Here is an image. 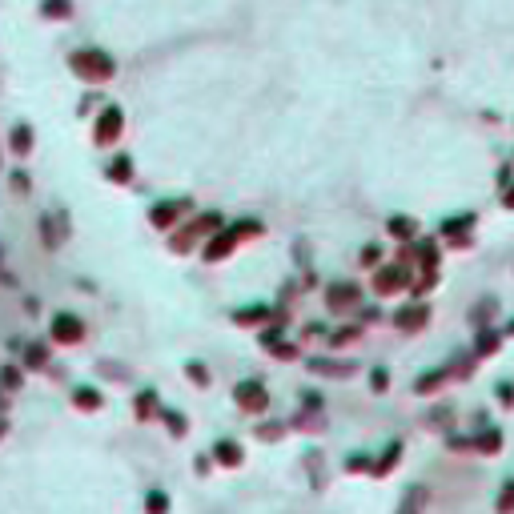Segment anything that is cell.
Masks as SVG:
<instances>
[{
	"label": "cell",
	"mask_w": 514,
	"mask_h": 514,
	"mask_svg": "<svg viewBox=\"0 0 514 514\" xmlns=\"http://www.w3.org/2000/svg\"><path fill=\"white\" fill-rule=\"evenodd\" d=\"M69 65H72V72L81 76V81H93V85H101V81H109L113 72H117V65H113V56L109 52H101V48H76L69 56Z\"/></svg>",
	"instance_id": "6da1fadb"
},
{
	"label": "cell",
	"mask_w": 514,
	"mask_h": 514,
	"mask_svg": "<svg viewBox=\"0 0 514 514\" xmlns=\"http://www.w3.org/2000/svg\"><path fill=\"white\" fill-rule=\"evenodd\" d=\"M121 125H125V113H121L117 105L101 109V117L93 121V141L96 145H113V141L121 137Z\"/></svg>",
	"instance_id": "7a4b0ae2"
},
{
	"label": "cell",
	"mask_w": 514,
	"mask_h": 514,
	"mask_svg": "<svg viewBox=\"0 0 514 514\" xmlns=\"http://www.w3.org/2000/svg\"><path fill=\"white\" fill-rule=\"evenodd\" d=\"M217 229H221V217H217V213H205V217H197V221L185 229V237H177V241H173V249H189L193 241H201V237L217 234Z\"/></svg>",
	"instance_id": "3957f363"
},
{
	"label": "cell",
	"mask_w": 514,
	"mask_h": 514,
	"mask_svg": "<svg viewBox=\"0 0 514 514\" xmlns=\"http://www.w3.org/2000/svg\"><path fill=\"white\" fill-rule=\"evenodd\" d=\"M185 209H189V201H185V197H177V201L153 205V209H149V221H153L157 229H169V225H173V217H177V213H185Z\"/></svg>",
	"instance_id": "277c9868"
},
{
	"label": "cell",
	"mask_w": 514,
	"mask_h": 514,
	"mask_svg": "<svg viewBox=\"0 0 514 514\" xmlns=\"http://www.w3.org/2000/svg\"><path fill=\"white\" fill-rule=\"evenodd\" d=\"M52 338H56V342H81V338H85V326H81L72 313H56V322H52Z\"/></svg>",
	"instance_id": "5b68a950"
},
{
	"label": "cell",
	"mask_w": 514,
	"mask_h": 514,
	"mask_svg": "<svg viewBox=\"0 0 514 514\" xmlns=\"http://www.w3.org/2000/svg\"><path fill=\"white\" fill-rule=\"evenodd\" d=\"M237 406H241V410H265V390H261V386H254V382H241V386H237Z\"/></svg>",
	"instance_id": "8992f818"
},
{
	"label": "cell",
	"mask_w": 514,
	"mask_h": 514,
	"mask_svg": "<svg viewBox=\"0 0 514 514\" xmlns=\"http://www.w3.org/2000/svg\"><path fill=\"white\" fill-rule=\"evenodd\" d=\"M234 241H237L234 229H229V234H225V229H217V234H213V241L205 245V261H221V257H229Z\"/></svg>",
	"instance_id": "52a82bcc"
},
{
	"label": "cell",
	"mask_w": 514,
	"mask_h": 514,
	"mask_svg": "<svg viewBox=\"0 0 514 514\" xmlns=\"http://www.w3.org/2000/svg\"><path fill=\"white\" fill-rule=\"evenodd\" d=\"M28 149H32V133H28V125H17V129H12V153L24 157Z\"/></svg>",
	"instance_id": "ba28073f"
},
{
	"label": "cell",
	"mask_w": 514,
	"mask_h": 514,
	"mask_svg": "<svg viewBox=\"0 0 514 514\" xmlns=\"http://www.w3.org/2000/svg\"><path fill=\"white\" fill-rule=\"evenodd\" d=\"M358 302V289H350V285H333V294H329V305L333 309H342V305Z\"/></svg>",
	"instance_id": "9c48e42d"
},
{
	"label": "cell",
	"mask_w": 514,
	"mask_h": 514,
	"mask_svg": "<svg viewBox=\"0 0 514 514\" xmlns=\"http://www.w3.org/2000/svg\"><path fill=\"white\" fill-rule=\"evenodd\" d=\"M41 12H45L48 21H61V17H69L72 8H69V0H45V4H41Z\"/></svg>",
	"instance_id": "30bf717a"
},
{
	"label": "cell",
	"mask_w": 514,
	"mask_h": 514,
	"mask_svg": "<svg viewBox=\"0 0 514 514\" xmlns=\"http://www.w3.org/2000/svg\"><path fill=\"white\" fill-rule=\"evenodd\" d=\"M109 177H113V181H129V177H133V161H129V157H117V161L109 165Z\"/></svg>",
	"instance_id": "8fae6325"
},
{
	"label": "cell",
	"mask_w": 514,
	"mask_h": 514,
	"mask_svg": "<svg viewBox=\"0 0 514 514\" xmlns=\"http://www.w3.org/2000/svg\"><path fill=\"white\" fill-rule=\"evenodd\" d=\"M213 450H217V458H221V462H229V466H237V462H241V454H237V442H217Z\"/></svg>",
	"instance_id": "7c38bea8"
},
{
	"label": "cell",
	"mask_w": 514,
	"mask_h": 514,
	"mask_svg": "<svg viewBox=\"0 0 514 514\" xmlns=\"http://www.w3.org/2000/svg\"><path fill=\"white\" fill-rule=\"evenodd\" d=\"M145 506H149V514H165V511H169V498L153 491V494H149V502H145Z\"/></svg>",
	"instance_id": "4fadbf2b"
},
{
	"label": "cell",
	"mask_w": 514,
	"mask_h": 514,
	"mask_svg": "<svg viewBox=\"0 0 514 514\" xmlns=\"http://www.w3.org/2000/svg\"><path fill=\"white\" fill-rule=\"evenodd\" d=\"M398 322H402V326H418V322H422V309H406V313H398Z\"/></svg>",
	"instance_id": "5bb4252c"
},
{
	"label": "cell",
	"mask_w": 514,
	"mask_h": 514,
	"mask_svg": "<svg viewBox=\"0 0 514 514\" xmlns=\"http://www.w3.org/2000/svg\"><path fill=\"white\" fill-rule=\"evenodd\" d=\"M76 402H81V406H101V394H93V390H81V394H76Z\"/></svg>",
	"instance_id": "9a60e30c"
},
{
	"label": "cell",
	"mask_w": 514,
	"mask_h": 514,
	"mask_svg": "<svg viewBox=\"0 0 514 514\" xmlns=\"http://www.w3.org/2000/svg\"><path fill=\"white\" fill-rule=\"evenodd\" d=\"M28 362H32V366H45V346H28Z\"/></svg>",
	"instance_id": "2e32d148"
},
{
	"label": "cell",
	"mask_w": 514,
	"mask_h": 514,
	"mask_svg": "<svg viewBox=\"0 0 514 514\" xmlns=\"http://www.w3.org/2000/svg\"><path fill=\"white\" fill-rule=\"evenodd\" d=\"M165 418H169V430H173V434H181V430H185V426H181V414H165Z\"/></svg>",
	"instance_id": "e0dca14e"
},
{
	"label": "cell",
	"mask_w": 514,
	"mask_h": 514,
	"mask_svg": "<svg viewBox=\"0 0 514 514\" xmlns=\"http://www.w3.org/2000/svg\"><path fill=\"white\" fill-rule=\"evenodd\" d=\"M394 234L398 237H410V221H402V217H398V221H394Z\"/></svg>",
	"instance_id": "ac0fdd59"
}]
</instances>
